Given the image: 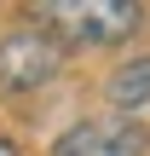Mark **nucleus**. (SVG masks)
Masks as SVG:
<instances>
[{
    "label": "nucleus",
    "instance_id": "obj_3",
    "mask_svg": "<svg viewBox=\"0 0 150 156\" xmlns=\"http://www.w3.org/2000/svg\"><path fill=\"white\" fill-rule=\"evenodd\" d=\"M145 127L133 116H87L69 133H58L52 156H145Z\"/></svg>",
    "mask_w": 150,
    "mask_h": 156
},
{
    "label": "nucleus",
    "instance_id": "obj_2",
    "mask_svg": "<svg viewBox=\"0 0 150 156\" xmlns=\"http://www.w3.org/2000/svg\"><path fill=\"white\" fill-rule=\"evenodd\" d=\"M64 69V41L52 29L0 35V93H40Z\"/></svg>",
    "mask_w": 150,
    "mask_h": 156
},
{
    "label": "nucleus",
    "instance_id": "obj_5",
    "mask_svg": "<svg viewBox=\"0 0 150 156\" xmlns=\"http://www.w3.org/2000/svg\"><path fill=\"white\" fill-rule=\"evenodd\" d=\"M0 156H23V151H17V145H12V139H0Z\"/></svg>",
    "mask_w": 150,
    "mask_h": 156
},
{
    "label": "nucleus",
    "instance_id": "obj_4",
    "mask_svg": "<svg viewBox=\"0 0 150 156\" xmlns=\"http://www.w3.org/2000/svg\"><path fill=\"white\" fill-rule=\"evenodd\" d=\"M104 93H110L116 110H145V104H150V52H145V58H127V64L110 75Z\"/></svg>",
    "mask_w": 150,
    "mask_h": 156
},
{
    "label": "nucleus",
    "instance_id": "obj_1",
    "mask_svg": "<svg viewBox=\"0 0 150 156\" xmlns=\"http://www.w3.org/2000/svg\"><path fill=\"white\" fill-rule=\"evenodd\" d=\"M35 17H46L52 35L69 46H116L139 35L145 6L139 0H52V6H35Z\"/></svg>",
    "mask_w": 150,
    "mask_h": 156
}]
</instances>
